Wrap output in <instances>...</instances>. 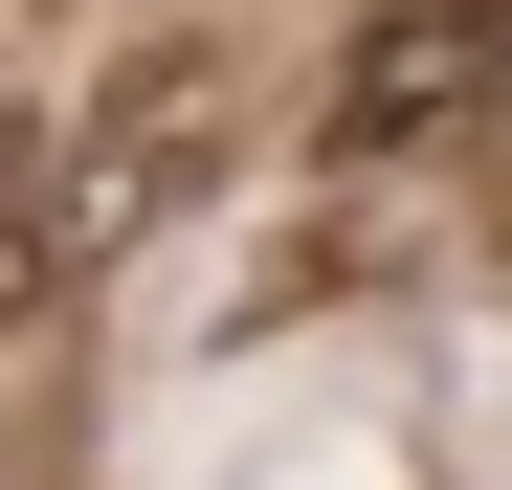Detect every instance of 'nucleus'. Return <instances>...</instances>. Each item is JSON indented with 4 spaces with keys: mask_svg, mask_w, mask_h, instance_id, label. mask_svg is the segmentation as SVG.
I'll return each instance as SVG.
<instances>
[{
    "mask_svg": "<svg viewBox=\"0 0 512 490\" xmlns=\"http://www.w3.org/2000/svg\"><path fill=\"white\" fill-rule=\"evenodd\" d=\"M90 245H112V201H90V134H0V357H23L67 290H90Z\"/></svg>",
    "mask_w": 512,
    "mask_h": 490,
    "instance_id": "nucleus-3",
    "label": "nucleus"
},
{
    "mask_svg": "<svg viewBox=\"0 0 512 490\" xmlns=\"http://www.w3.org/2000/svg\"><path fill=\"white\" fill-rule=\"evenodd\" d=\"M490 112H512V0H357L312 156L334 179H446V156H490Z\"/></svg>",
    "mask_w": 512,
    "mask_h": 490,
    "instance_id": "nucleus-1",
    "label": "nucleus"
},
{
    "mask_svg": "<svg viewBox=\"0 0 512 490\" xmlns=\"http://www.w3.org/2000/svg\"><path fill=\"white\" fill-rule=\"evenodd\" d=\"M223 112H245V90H223V23H156L112 90L67 112V134H90V201H112V245H134L156 201H201V179H223Z\"/></svg>",
    "mask_w": 512,
    "mask_h": 490,
    "instance_id": "nucleus-2",
    "label": "nucleus"
}]
</instances>
